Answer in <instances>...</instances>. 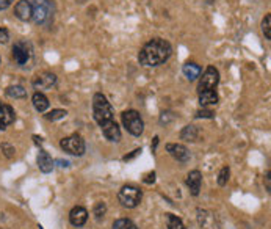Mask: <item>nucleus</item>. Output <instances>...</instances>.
I'll use <instances>...</instances> for the list:
<instances>
[{"mask_svg": "<svg viewBox=\"0 0 271 229\" xmlns=\"http://www.w3.org/2000/svg\"><path fill=\"white\" fill-rule=\"evenodd\" d=\"M2 151H5V155H6V157H13V154H14V148L5 143V145H2Z\"/></svg>", "mask_w": 271, "mask_h": 229, "instance_id": "nucleus-29", "label": "nucleus"}, {"mask_svg": "<svg viewBox=\"0 0 271 229\" xmlns=\"http://www.w3.org/2000/svg\"><path fill=\"white\" fill-rule=\"evenodd\" d=\"M172 49L168 41H165L162 38H154L149 43L143 46L140 51L138 60L143 66H158L171 57Z\"/></svg>", "mask_w": 271, "mask_h": 229, "instance_id": "nucleus-1", "label": "nucleus"}, {"mask_svg": "<svg viewBox=\"0 0 271 229\" xmlns=\"http://www.w3.org/2000/svg\"><path fill=\"white\" fill-rule=\"evenodd\" d=\"M53 16V5L50 0H35L33 5V19L38 25H44V24H49L52 21Z\"/></svg>", "mask_w": 271, "mask_h": 229, "instance_id": "nucleus-3", "label": "nucleus"}, {"mask_svg": "<svg viewBox=\"0 0 271 229\" xmlns=\"http://www.w3.org/2000/svg\"><path fill=\"white\" fill-rule=\"evenodd\" d=\"M93 113H94V120L98 121V124H103L107 121L113 120V107L105 98V94L102 93H96L93 98Z\"/></svg>", "mask_w": 271, "mask_h": 229, "instance_id": "nucleus-2", "label": "nucleus"}, {"mask_svg": "<svg viewBox=\"0 0 271 229\" xmlns=\"http://www.w3.org/2000/svg\"><path fill=\"white\" fill-rule=\"evenodd\" d=\"M166 151H168L174 159H176L177 162H180V163H185V162L190 160V153L183 145L170 143V145H166Z\"/></svg>", "mask_w": 271, "mask_h": 229, "instance_id": "nucleus-12", "label": "nucleus"}, {"mask_svg": "<svg viewBox=\"0 0 271 229\" xmlns=\"http://www.w3.org/2000/svg\"><path fill=\"white\" fill-rule=\"evenodd\" d=\"M199 104L202 107H213L218 104V94L215 90H205L199 93Z\"/></svg>", "mask_w": 271, "mask_h": 229, "instance_id": "nucleus-16", "label": "nucleus"}, {"mask_svg": "<svg viewBox=\"0 0 271 229\" xmlns=\"http://www.w3.org/2000/svg\"><path fill=\"white\" fill-rule=\"evenodd\" d=\"M86 220H88V210H86L85 207L77 206V207H74L73 210H71L69 222H71V225H73V226L82 228L86 223Z\"/></svg>", "mask_w": 271, "mask_h": 229, "instance_id": "nucleus-14", "label": "nucleus"}, {"mask_svg": "<svg viewBox=\"0 0 271 229\" xmlns=\"http://www.w3.org/2000/svg\"><path fill=\"white\" fill-rule=\"evenodd\" d=\"M218 82H220V73H218V69L213 68V66H209V68L204 71L201 80H199L197 91L201 93V91H205V90H215V86L218 85Z\"/></svg>", "mask_w": 271, "mask_h": 229, "instance_id": "nucleus-7", "label": "nucleus"}, {"mask_svg": "<svg viewBox=\"0 0 271 229\" xmlns=\"http://www.w3.org/2000/svg\"><path fill=\"white\" fill-rule=\"evenodd\" d=\"M123 118V124L127 129V132L132 133L133 137H140L143 130H145V123H143L140 113L137 110H127L121 115Z\"/></svg>", "mask_w": 271, "mask_h": 229, "instance_id": "nucleus-4", "label": "nucleus"}, {"mask_svg": "<svg viewBox=\"0 0 271 229\" xmlns=\"http://www.w3.org/2000/svg\"><path fill=\"white\" fill-rule=\"evenodd\" d=\"M5 93H6L8 98H14V99H22V98L27 96V90L24 88V86H21V85H11V86H8Z\"/></svg>", "mask_w": 271, "mask_h": 229, "instance_id": "nucleus-20", "label": "nucleus"}, {"mask_svg": "<svg viewBox=\"0 0 271 229\" xmlns=\"http://www.w3.org/2000/svg\"><path fill=\"white\" fill-rule=\"evenodd\" d=\"M182 71H183V74H185V77L188 78V80H191V82L196 80V78H199V77H201V74H202L201 66L196 65V63H185L183 68H182Z\"/></svg>", "mask_w": 271, "mask_h": 229, "instance_id": "nucleus-18", "label": "nucleus"}, {"mask_svg": "<svg viewBox=\"0 0 271 229\" xmlns=\"http://www.w3.org/2000/svg\"><path fill=\"white\" fill-rule=\"evenodd\" d=\"M197 137H199V130L195 127V126H187L180 133V138L185 140V141H196Z\"/></svg>", "mask_w": 271, "mask_h": 229, "instance_id": "nucleus-21", "label": "nucleus"}, {"mask_svg": "<svg viewBox=\"0 0 271 229\" xmlns=\"http://www.w3.org/2000/svg\"><path fill=\"white\" fill-rule=\"evenodd\" d=\"M185 184L187 187L190 188V192L193 196H197L199 195V190H201V184H202V175L199 173L197 170L195 171H190L188 176L185 179Z\"/></svg>", "mask_w": 271, "mask_h": 229, "instance_id": "nucleus-13", "label": "nucleus"}, {"mask_svg": "<svg viewBox=\"0 0 271 229\" xmlns=\"http://www.w3.org/2000/svg\"><path fill=\"white\" fill-rule=\"evenodd\" d=\"M0 130H2V129H0Z\"/></svg>", "mask_w": 271, "mask_h": 229, "instance_id": "nucleus-37", "label": "nucleus"}, {"mask_svg": "<svg viewBox=\"0 0 271 229\" xmlns=\"http://www.w3.org/2000/svg\"><path fill=\"white\" fill-rule=\"evenodd\" d=\"M58 163H60V167H69V162H63V160H58Z\"/></svg>", "mask_w": 271, "mask_h": 229, "instance_id": "nucleus-33", "label": "nucleus"}, {"mask_svg": "<svg viewBox=\"0 0 271 229\" xmlns=\"http://www.w3.org/2000/svg\"><path fill=\"white\" fill-rule=\"evenodd\" d=\"M60 146H61V149L65 153H68L71 155H77V157L83 155L85 151H86L85 140L80 135H77V133H74V135H69L66 138H63L60 141Z\"/></svg>", "mask_w": 271, "mask_h": 229, "instance_id": "nucleus-6", "label": "nucleus"}, {"mask_svg": "<svg viewBox=\"0 0 271 229\" xmlns=\"http://www.w3.org/2000/svg\"><path fill=\"white\" fill-rule=\"evenodd\" d=\"M143 193L140 188L133 187V185H124L121 190H119L118 200L127 209H135L141 203Z\"/></svg>", "mask_w": 271, "mask_h": 229, "instance_id": "nucleus-5", "label": "nucleus"}, {"mask_svg": "<svg viewBox=\"0 0 271 229\" xmlns=\"http://www.w3.org/2000/svg\"><path fill=\"white\" fill-rule=\"evenodd\" d=\"M100 129H102L103 137H105L107 140L115 141V143H118V141L121 140V130H119V126L113 120L100 124Z\"/></svg>", "mask_w": 271, "mask_h": 229, "instance_id": "nucleus-10", "label": "nucleus"}, {"mask_svg": "<svg viewBox=\"0 0 271 229\" xmlns=\"http://www.w3.org/2000/svg\"><path fill=\"white\" fill-rule=\"evenodd\" d=\"M14 14L18 19L27 22L31 19V16H33V5H31L28 0H19L14 6Z\"/></svg>", "mask_w": 271, "mask_h": 229, "instance_id": "nucleus-9", "label": "nucleus"}, {"mask_svg": "<svg viewBox=\"0 0 271 229\" xmlns=\"http://www.w3.org/2000/svg\"><path fill=\"white\" fill-rule=\"evenodd\" d=\"M16 120V115H14V110L10 107V105H6V104H2L0 102V129H5L6 126H10L13 124Z\"/></svg>", "mask_w": 271, "mask_h": 229, "instance_id": "nucleus-15", "label": "nucleus"}, {"mask_svg": "<svg viewBox=\"0 0 271 229\" xmlns=\"http://www.w3.org/2000/svg\"><path fill=\"white\" fill-rule=\"evenodd\" d=\"M262 31H264L267 39H271V16L270 14H267L264 21H262Z\"/></svg>", "mask_w": 271, "mask_h": 229, "instance_id": "nucleus-25", "label": "nucleus"}, {"mask_svg": "<svg viewBox=\"0 0 271 229\" xmlns=\"http://www.w3.org/2000/svg\"><path fill=\"white\" fill-rule=\"evenodd\" d=\"M267 190L270 192V173H267Z\"/></svg>", "mask_w": 271, "mask_h": 229, "instance_id": "nucleus-34", "label": "nucleus"}, {"mask_svg": "<svg viewBox=\"0 0 271 229\" xmlns=\"http://www.w3.org/2000/svg\"><path fill=\"white\" fill-rule=\"evenodd\" d=\"M33 138H35V143L36 145H41L43 143V138H38V137H33Z\"/></svg>", "mask_w": 271, "mask_h": 229, "instance_id": "nucleus-35", "label": "nucleus"}, {"mask_svg": "<svg viewBox=\"0 0 271 229\" xmlns=\"http://www.w3.org/2000/svg\"><path fill=\"white\" fill-rule=\"evenodd\" d=\"M13 3V0H0V11L2 10H6L8 6Z\"/></svg>", "mask_w": 271, "mask_h": 229, "instance_id": "nucleus-31", "label": "nucleus"}, {"mask_svg": "<svg viewBox=\"0 0 271 229\" xmlns=\"http://www.w3.org/2000/svg\"><path fill=\"white\" fill-rule=\"evenodd\" d=\"M68 115V112L66 110H60V108H57V110H52V112H49L46 115V120H49V121H58V120H63Z\"/></svg>", "mask_w": 271, "mask_h": 229, "instance_id": "nucleus-24", "label": "nucleus"}, {"mask_svg": "<svg viewBox=\"0 0 271 229\" xmlns=\"http://www.w3.org/2000/svg\"><path fill=\"white\" fill-rule=\"evenodd\" d=\"M154 180H155V173L152 171V173H149V175L146 176L145 182H146V184H150V182H154Z\"/></svg>", "mask_w": 271, "mask_h": 229, "instance_id": "nucleus-32", "label": "nucleus"}, {"mask_svg": "<svg viewBox=\"0 0 271 229\" xmlns=\"http://www.w3.org/2000/svg\"><path fill=\"white\" fill-rule=\"evenodd\" d=\"M55 82H57V76L52 73H43L33 78V86L36 90H49L55 85Z\"/></svg>", "mask_w": 271, "mask_h": 229, "instance_id": "nucleus-11", "label": "nucleus"}, {"mask_svg": "<svg viewBox=\"0 0 271 229\" xmlns=\"http://www.w3.org/2000/svg\"><path fill=\"white\" fill-rule=\"evenodd\" d=\"M227 180H229V168L224 167L220 171V175H218V185L224 187L227 184Z\"/></svg>", "mask_w": 271, "mask_h": 229, "instance_id": "nucleus-27", "label": "nucleus"}, {"mask_svg": "<svg viewBox=\"0 0 271 229\" xmlns=\"http://www.w3.org/2000/svg\"><path fill=\"white\" fill-rule=\"evenodd\" d=\"M31 57V47L27 43H18L13 46V58L18 65H25Z\"/></svg>", "mask_w": 271, "mask_h": 229, "instance_id": "nucleus-8", "label": "nucleus"}, {"mask_svg": "<svg viewBox=\"0 0 271 229\" xmlns=\"http://www.w3.org/2000/svg\"><path fill=\"white\" fill-rule=\"evenodd\" d=\"M105 212H107V206H105V203H98L94 206V215H96V220H100L103 215H105Z\"/></svg>", "mask_w": 271, "mask_h": 229, "instance_id": "nucleus-26", "label": "nucleus"}, {"mask_svg": "<svg viewBox=\"0 0 271 229\" xmlns=\"http://www.w3.org/2000/svg\"><path fill=\"white\" fill-rule=\"evenodd\" d=\"M31 101H33V107L38 110V112L43 113L49 108V99H47L41 91H36L33 94V98H31Z\"/></svg>", "mask_w": 271, "mask_h": 229, "instance_id": "nucleus-19", "label": "nucleus"}, {"mask_svg": "<svg viewBox=\"0 0 271 229\" xmlns=\"http://www.w3.org/2000/svg\"><path fill=\"white\" fill-rule=\"evenodd\" d=\"M157 143H158V137H155V138H154V148H152V151H155V146H157Z\"/></svg>", "mask_w": 271, "mask_h": 229, "instance_id": "nucleus-36", "label": "nucleus"}, {"mask_svg": "<svg viewBox=\"0 0 271 229\" xmlns=\"http://www.w3.org/2000/svg\"><path fill=\"white\" fill-rule=\"evenodd\" d=\"M113 229H138V228L129 218H119L113 223Z\"/></svg>", "mask_w": 271, "mask_h": 229, "instance_id": "nucleus-23", "label": "nucleus"}, {"mask_svg": "<svg viewBox=\"0 0 271 229\" xmlns=\"http://www.w3.org/2000/svg\"><path fill=\"white\" fill-rule=\"evenodd\" d=\"M10 35H8V30L6 28H0V43H6Z\"/></svg>", "mask_w": 271, "mask_h": 229, "instance_id": "nucleus-30", "label": "nucleus"}, {"mask_svg": "<svg viewBox=\"0 0 271 229\" xmlns=\"http://www.w3.org/2000/svg\"><path fill=\"white\" fill-rule=\"evenodd\" d=\"M196 116L197 118H213L215 113L210 112V110H199V112L196 113Z\"/></svg>", "mask_w": 271, "mask_h": 229, "instance_id": "nucleus-28", "label": "nucleus"}, {"mask_svg": "<svg viewBox=\"0 0 271 229\" xmlns=\"http://www.w3.org/2000/svg\"><path fill=\"white\" fill-rule=\"evenodd\" d=\"M38 167H39V170H41L43 173H50L52 170H53V160H52V157L47 154L46 151H39V154H38Z\"/></svg>", "mask_w": 271, "mask_h": 229, "instance_id": "nucleus-17", "label": "nucleus"}, {"mask_svg": "<svg viewBox=\"0 0 271 229\" xmlns=\"http://www.w3.org/2000/svg\"><path fill=\"white\" fill-rule=\"evenodd\" d=\"M166 223H168V229H187L185 226H183L182 220L172 214L166 215Z\"/></svg>", "mask_w": 271, "mask_h": 229, "instance_id": "nucleus-22", "label": "nucleus"}]
</instances>
